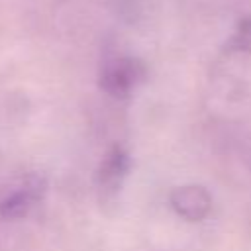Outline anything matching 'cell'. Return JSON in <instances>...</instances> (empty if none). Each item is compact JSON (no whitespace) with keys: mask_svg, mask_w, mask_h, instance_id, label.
<instances>
[{"mask_svg":"<svg viewBox=\"0 0 251 251\" xmlns=\"http://www.w3.org/2000/svg\"><path fill=\"white\" fill-rule=\"evenodd\" d=\"M145 76V67L133 57H112L100 69V88L114 98H127Z\"/></svg>","mask_w":251,"mask_h":251,"instance_id":"obj_1","label":"cell"},{"mask_svg":"<svg viewBox=\"0 0 251 251\" xmlns=\"http://www.w3.org/2000/svg\"><path fill=\"white\" fill-rule=\"evenodd\" d=\"M43 194H45V180L39 175H27L20 178L0 198V218L2 220L25 218L41 202Z\"/></svg>","mask_w":251,"mask_h":251,"instance_id":"obj_2","label":"cell"},{"mask_svg":"<svg viewBox=\"0 0 251 251\" xmlns=\"http://www.w3.org/2000/svg\"><path fill=\"white\" fill-rule=\"evenodd\" d=\"M169 202L173 210L186 222H202L212 212V196L200 184H182L173 188Z\"/></svg>","mask_w":251,"mask_h":251,"instance_id":"obj_3","label":"cell"},{"mask_svg":"<svg viewBox=\"0 0 251 251\" xmlns=\"http://www.w3.org/2000/svg\"><path fill=\"white\" fill-rule=\"evenodd\" d=\"M129 171V157L122 147H112L98 169V184L104 192H116Z\"/></svg>","mask_w":251,"mask_h":251,"instance_id":"obj_4","label":"cell"}]
</instances>
